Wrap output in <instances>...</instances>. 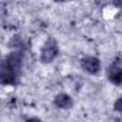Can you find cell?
I'll use <instances>...</instances> for the list:
<instances>
[{"label": "cell", "instance_id": "obj_1", "mask_svg": "<svg viewBox=\"0 0 122 122\" xmlns=\"http://www.w3.org/2000/svg\"><path fill=\"white\" fill-rule=\"evenodd\" d=\"M22 68H23V52L12 50L10 53H7L5 56L0 71H6V72H10V73L20 76Z\"/></svg>", "mask_w": 122, "mask_h": 122}, {"label": "cell", "instance_id": "obj_2", "mask_svg": "<svg viewBox=\"0 0 122 122\" xmlns=\"http://www.w3.org/2000/svg\"><path fill=\"white\" fill-rule=\"evenodd\" d=\"M59 55V43L53 37H49L40 49V62L47 65L52 63Z\"/></svg>", "mask_w": 122, "mask_h": 122}, {"label": "cell", "instance_id": "obj_3", "mask_svg": "<svg viewBox=\"0 0 122 122\" xmlns=\"http://www.w3.org/2000/svg\"><path fill=\"white\" fill-rule=\"evenodd\" d=\"M106 78L115 86L122 85V56H116L111 62L106 69Z\"/></svg>", "mask_w": 122, "mask_h": 122}, {"label": "cell", "instance_id": "obj_4", "mask_svg": "<svg viewBox=\"0 0 122 122\" xmlns=\"http://www.w3.org/2000/svg\"><path fill=\"white\" fill-rule=\"evenodd\" d=\"M81 66H82L83 72H86L88 75H98L101 72V69H102L99 57H96L93 55L83 56L82 60H81Z\"/></svg>", "mask_w": 122, "mask_h": 122}, {"label": "cell", "instance_id": "obj_5", "mask_svg": "<svg viewBox=\"0 0 122 122\" xmlns=\"http://www.w3.org/2000/svg\"><path fill=\"white\" fill-rule=\"evenodd\" d=\"M53 105L56 108H59V109H63V111L71 109L73 106V98L69 93H65V92L57 93L55 96V99H53Z\"/></svg>", "mask_w": 122, "mask_h": 122}, {"label": "cell", "instance_id": "obj_6", "mask_svg": "<svg viewBox=\"0 0 122 122\" xmlns=\"http://www.w3.org/2000/svg\"><path fill=\"white\" fill-rule=\"evenodd\" d=\"M26 40L22 37V36H15L13 39H10V46L15 47V50H19V52H23V49L26 47Z\"/></svg>", "mask_w": 122, "mask_h": 122}, {"label": "cell", "instance_id": "obj_7", "mask_svg": "<svg viewBox=\"0 0 122 122\" xmlns=\"http://www.w3.org/2000/svg\"><path fill=\"white\" fill-rule=\"evenodd\" d=\"M113 111L122 115V96H119V98L113 102Z\"/></svg>", "mask_w": 122, "mask_h": 122}, {"label": "cell", "instance_id": "obj_8", "mask_svg": "<svg viewBox=\"0 0 122 122\" xmlns=\"http://www.w3.org/2000/svg\"><path fill=\"white\" fill-rule=\"evenodd\" d=\"M25 122H43V121L39 119V118H36V116H30V118H27Z\"/></svg>", "mask_w": 122, "mask_h": 122}]
</instances>
